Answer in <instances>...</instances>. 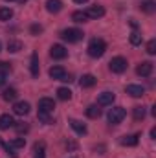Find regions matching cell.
<instances>
[{
    "mask_svg": "<svg viewBox=\"0 0 156 158\" xmlns=\"http://www.w3.org/2000/svg\"><path fill=\"white\" fill-rule=\"evenodd\" d=\"M57 98H59V99H63V101H68V99L72 98V90H70V88H66V86H61V88L57 90Z\"/></svg>",
    "mask_w": 156,
    "mask_h": 158,
    "instance_id": "obj_20",
    "label": "cell"
},
{
    "mask_svg": "<svg viewBox=\"0 0 156 158\" xmlns=\"http://www.w3.org/2000/svg\"><path fill=\"white\" fill-rule=\"evenodd\" d=\"M35 158H44V143H35Z\"/></svg>",
    "mask_w": 156,
    "mask_h": 158,
    "instance_id": "obj_29",
    "label": "cell"
},
{
    "mask_svg": "<svg viewBox=\"0 0 156 158\" xmlns=\"http://www.w3.org/2000/svg\"><path fill=\"white\" fill-rule=\"evenodd\" d=\"M53 109H55V101L53 99H50V98H42L39 99V112H53Z\"/></svg>",
    "mask_w": 156,
    "mask_h": 158,
    "instance_id": "obj_8",
    "label": "cell"
},
{
    "mask_svg": "<svg viewBox=\"0 0 156 158\" xmlns=\"http://www.w3.org/2000/svg\"><path fill=\"white\" fill-rule=\"evenodd\" d=\"M13 112L18 114V116H26V114L30 112V103H28V101H17V103L13 105Z\"/></svg>",
    "mask_w": 156,
    "mask_h": 158,
    "instance_id": "obj_10",
    "label": "cell"
},
{
    "mask_svg": "<svg viewBox=\"0 0 156 158\" xmlns=\"http://www.w3.org/2000/svg\"><path fill=\"white\" fill-rule=\"evenodd\" d=\"M50 55H51L53 59H64V57L68 55V50H66L63 44H53V46L50 48Z\"/></svg>",
    "mask_w": 156,
    "mask_h": 158,
    "instance_id": "obj_6",
    "label": "cell"
},
{
    "mask_svg": "<svg viewBox=\"0 0 156 158\" xmlns=\"http://www.w3.org/2000/svg\"><path fill=\"white\" fill-rule=\"evenodd\" d=\"M86 116L92 118V119L99 118V116H101V109H99L97 105H90V107H86Z\"/></svg>",
    "mask_w": 156,
    "mask_h": 158,
    "instance_id": "obj_19",
    "label": "cell"
},
{
    "mask_svg": "<svg viewBox=\"0 0 156 158\" xmlns=\"http://www.w3.org/2000/svg\"><path fill=\"white\" fill-rule=\"evenodd\" d=\"M74 2H77V4H84V2H88V0H74Z\"/></svg>",
    "mask_w": 156,
    "mask_h": 158,
    "instance_id": "obj_38",
    "label": "cell"
},
{
    "mask_svg": "<svg viewBox=\"0 0 156 158\" xmlns=\"http://www.w3.org/2000/svg\"><path fill=\"white\" fill-rule=\"evenodd\" d=\"M39 119L42 123H46V125H51V123H53V118H51L48 112H39Z\"/></svg>",
    "mask_w": 156,
    "mask_h": 158,
    "instance_id": "obj_27",
    "label": "cell"
},
{
    "mask_svg": "<svg viewBox=\"0 0 156 158\" xmlns=\"http://www.w3.org/2000/svg\"><path fill=\"white\" fill-rule=\"evenodd\" d=\"M127 59H123V57H114L110 63H109V68H110V72H114V74H123L125 70H127Z\"/></svg>",
    "mask_w": 156,
    "mask_h": 158,
    "instance_id": "obj_4",
    "label": "cell"
},
{
    "mask_svg": "<svg viewBox=\"0 0 156 158\" xmlns=\"http://www.w3.org/2000/svg\"><path fill=\"white\" fill-rule=\"evenodd\" d=\"M30 30H31V33H33V35H39L40 31H42V26H39V24H33Z\"/></svg>",
    "mask_w": 156,
    "mask_h": 158,
    "instance_id": "obj_33",
    "label": "cell"
},
{
    "mask_svg": "<svg viewBox=\"0 0 156 158\" xmlns=\"http://www.w3.org/2000/svg\"><path fill=\"white\" fill-rule=\"evenodd\" d=\"M136 74L142 76V77H149V76L153 74V63H151V61H143V63H140L138 68H136Z\"/></svg>",
    "mask_w": 156,
    "mask_h": 158,
    "instance_id": "obj_7",
    "label": "cell"
},
{
    "mask_svg": "<svg viewBox=\"0 0 156 158\" xmlns=\"http://www.w3.org/2000/svg\"><path fill=\"white\" fill-rule=\"evenodd\" d=\"M66 147H68V149H76V147H77V145H76V143H74V142H70V143H66Z\"/></svg>",
    "mask_w": 156,
    "mask_h": 158,
    "instance_id": "obj_36",
    "label": "cell"
},
{
    "mask_svg": "<svg viewBox=\"0 0 156 158\" xmlns=\"http://www.w3.org/2000/svg\"><path fill=\"white\" fill-rule=\"evenodd\" d=\"M46 9L50 13H59L63 9V2L61 0H46Z\"/></svg>",
    "mask_w": 156,
    "mask_h": 158,
    "instance_id": "obj_14",
    "label": "cell"
},
{
    "mask_svg": "<svg viewBox=\"0 0 156 158\" xmlns=\"http://www.w3.org/2000/svg\"><path fill=\"white\" fill-rule=\"evenodd\" d=\"M132 112H134V119H138V121L145 118V109H143V107H134Z\"/></svg>",
    "mask_w": 156,
    "mask_h": 158,
    "instance_id": "obj_26",
    "label": "cell"
},
{
    "mask_svg": "<svg viewBox=\"0 0 156 158\" xmlns=\"http://www.w3.org/2000/svg\"><path fill=\"white\" fill-rule=\"evenodd\" d=\"M70 125H72V129L77 132V134H86V125L83 123V121H79V119H70Z\"/></svg>",
    "mask_w": 156,
    "mask_h": 158,
    "instance_id": "obj_18",
    "label": "cell"
},
{
    "mask_svg": "<svg viewBox=\"0 0 156 158\" xmlns=\"http://www.w3.org/2000/svg\"><path fill=\"white\" fill-rule=\"evenodd\" d=\"M4 83H6V74L0 72V85H4Z\"/></svg>",
    "mask_w": 156,
    "mask_h": 158,
    "instance_id": "obj_35",
    "label": "cell"
},
{
    "mask_svg": "<svg viewBox=\"0 0 156 158\" xmlns=\"http://www.w3.org/2000/svg\"><path fill=\"white\" fill-rule=\"evenodd\" d=\"M96 81H97V79L94 77L92 74H84L83 77L79 79V85H81L83 88H90V86H94V85H96Z\"/></svg>",
    "mask_w": 156,
    "mask_h": 158,
    "instance_id": "obj_16",
    "label": "cell"
},
{
    "mask_svg": "<svg viewBox=\"0 0 156 158\" xmlns=\"http://www.w3.org/2000/svg\"><path fill=\"white\" fill-rule=\"evenodd\" d=\"M0 70L6 74L7 70H11V64H9V63H4V61H0Z\"/></svg>",
    "mask_w": 156,
    "mask_h": 158,
    "instance_id": "obj_34",
    "label": "cell"
},
{
    "mask_svg": "<svg viewBox=\"0 0 156 158\" xmlns=\"http://www.w3.org/2000/svg\"><path fill=\"white\" fill-rule=\"evenodd\" d=\"M50 77L55 79V81H64V83H70L72 81V76L66 74V70L63 66H53L50 68Z\"/></svg>",
    "mask_w": 156,
    "mask_h": 158,
    "instance_id": "obj_2",
    "label": "cell"
},
{
    "mask_svg": "<svg viewBox=\"0 0 156 158\" xmlns=\"http://www.w3.org/2000/svg\"><path fill=\"white\" fill-rule=\"evenodd\" d=\"M147 53H151V55H154L156 53V40H149L147 42Z\"/></svg>",
    "mask_w": 156,
    "mask_h": 158,
    "instance_id": "obj_32",
    "label": "cell"
},
{
    "mask_svg": "<svg viewBox=\"0 0 156 158\" xmlns=\"http://www.w3.org/2000/svg\"><path fill=\"white\" fill-rule=\"evenodd\" d=\"M61 37L64 40H68V42H79L84 35H83V31L77 30V28H68V30H63Z\"/></svg>",
    "mask_w": 156,
    "mask_h": 158,
    "instance_id": "obj_3",
    "label": "cell"
},
{
    "mask_svg": "<svg viewBox=\"0 0 156 158\" xmlns=\"http://www.w3.org/2000/svg\"><path fill=\"white\" fill-rule=\"evenodd\" d=\"M107 52V42L103 39H92L90 44H88V55L90 57H101L103 53Z\"/></svg>",
    "mask_w": 156,
    "mask_h": 158,
    "instance_id": "obj_1",
    "label": "cell"
},
{
    "mask_svg": "<svg viewBox=\"0 0 156 158\" xmlns=\"http://www.w3.org/2000/svg\"><path fill=\"white\" fill-rule=\"evenodd\" d=\"M84 13L88 19H101L105 15V9H103V6H90Z\"/></svg>",
    "mask_w": 156,
    "mask_h": 158,
    "instance_id": "obj_9",
    "label": "cell"
},
{
    "mask_svg": "<svg viewBox=\"0 0 156 158\" xmlns=\"http://www.w3.org/2000/svg\"><path fill=\"white\" fill-rule=\"evenodd\" d=\"M17 96H18V94H17V90H15V88H6V90L2 92V98H4L6 101H15V99H17Z\"/></svg>",
    "mask_w": 156,
    "mask_h": 158,
    "instance_id": "obj_21",
    "label": "cell"
},
{
    "mask_svg": "<svg viewBox=\"0 0 156 158\" xmlns=\"http://www.w3.org/2000/svg\"><path fill=\"white\" fill-rule=\"evenodd\" d=\"M24 145H26V138H15V140L11 142V147H17V149L24 147Z\"/></svg>",
    "mask_w": 156,
    "mask_h": 158,
    "instance_id": "obj_30",
    "label": "cell"
},
{
    "mask_svg": "<svg viewBox=\"0 0 156 158\" xmlns=\"http://www.w3.org/2000/svg\"><path fill=\"white\" fill-rule=\"evenodd\" d=\"M114 99H116V96L112 92H101L97 96V105H112Z\"/></svg>",
    "mask_w": 156,
    "mask_h": 158,
    "instance_id": "obj_11",
    "label": "cell"
},
{
    "mask_svg": "<svg viewBox=\"0 0 156 158\" xmlns=\"http://www.w3.org/2000/svg\"><path fill=\"white\" fill-rule=\"evenodd\" d=\"M30 70H31V76H33V77L39 76V55H37V52L31 53V64H30Z\"/></svg>",
    "mask_w": 156,
    "mask_h": 158,
    "instance_id": "obj_17",
    "label": "cell"
},
{
    "mask_svg": "<svg viewBox=\"0 0 156 158\" xmlns=\"http://www.w3.org/2000/svg\"><path fill=\"white\" fill-rule=\"evenodd\" d=\"M123 118H125V109H123V107H112V109L109 110V121H110L112 125L121 123Z\"/></svg>",
    "mask_w": 156,
    "mask_h": 158,
    "instance_id": "obj_5",
    "label": "cell"
},
{
    "mask_svg": "<svg viewBox=\"0 0 156 158\" xmlns=\"http://www.w3.org/2000/svg\"><path fill=\"white\" fill-rule=\"evenodd\" d=\"M130 42H132L134 46L142 44V33H140V31H132V33H130Z\"/></svg>",
    "mask_w": 156,
    "mask_h": 158,
    "instance_id": "obj_28",
    "label": "cell"
},
{
    "mask_svg": "<svg viewBox=\"0 0 156 158\" xmlns=\"http://www.w3.org/2000/svg\"><path fill=\"white\" fill-rule=\"evenodd\" d=\"M142 11H145V13H154L156 11V4L153 0H145V2H142Z\"/></svg>",
    "mask_w": 156,
    "mask_h": 158,
    "instance_id": "obj_22",
    "label": "cell"
},
{
    "mask_svg": "<svg viewBox=\"0 0 156 158\" xmlns=\"http://www.w3.org/2000/svg\"><path fill=\"white\" fill-rule=\"evenodd\" d=\"M13 17V9L9 7H0V20H9Z\"/></svg>",
    "mask_w": 156,
    "mask_h": 158,
    "instance_id": "obj_24",
    "label": "cell"
},
{
    "mask_svg": "<svg viewBox=\"0 0 156 158\" xmlns=\"http://www.w3.org/2000/svg\"><path fill=\"white\" fill-rule=\"evenodd\" d=\"M13 127L17 129V132H18V134H22V132H28V129H30V127H28L26 123H22V121H20V123H15Z\"/></svg>",
    "mask_w": 156,
    "mask_h": 158,
    "instance_id": "obj_31",
    "label": "cell"
},
{
    "mask_svg": "<svg viewBox=\"0 0 156 158\" xmlns=\"http://www.w3.org/2000/svg\"><path fill=\"white\" fill-rule=\"evenodd\" d=\"M127 94H130L132 98H142L145 94V88L140 86V85H129L127 86Z\"/></svg>",
    "mask_w": 156,
    "mask_h": 158,
    "instance_id": "obj_12",
    "label": "cell"
},
{
    "mask_svg": "<svg viewBox=\"0 0 156 158\" xmlns=\"http://www.w3.org/2000/svg\"><path fill=\"white\" fill-rule=\"evenodd\" d=\"M138 138H140L138 134H129V136H123L119 140V143L125 147H134V145H138Z\"/></svg>",
    "mask_w": 156,
    "mask_h": 158,
    "instance_id": "obj_13",
    "label": "cell"
},
{
    "mask_svg": "<svg viewBox=\"0 0 156 158\" xmlns=\"http://www.w3.org/2000/svg\"><path fill=\"white\" fill-rule=\"evenodd\" d=\"M7 50H9L11 53H17V52L22 50V42H20V40H9V42H7Z\"/></svg>",
    "mask_w": 156,
    "mask_h": 158,
    "instance_id": "obj_23",
    "label": "cell"
},
{
    "mask_svg": "<svg viewBox=\"0 0 156 158\" xmlns=\"http://www.w3.org/2000/svg\"><path fill=\"white\" fill-rule=\"evenodd\" d=\"M151 136H153V140H156V129H151Z\"/></svg>",
    "mask_w": 156,
    "mask_h": 158,
    "instance_id": "obj_37",
    "label": "cell"
},
{
    "mask_svg": "<svg viewBox=\"0 0 156 158\" xmlns=\"http://www.w3.org/2000/svg\"><path fill=\"white\" fill-rule=\"evenodd\" d=\"M72 20H76V22H86V20H88V17H86V13H84V11H76V13L72 15Z\"/></svg>",
    "mask_w": 156,
    "mask_h": 158,
    "instance_id": "obj_25",
    "label": "cell"
},
{
    "mask_svg": "<svg viewBox=\"0 0 156 158\" xmlns=\"http://www.w3.org/2000/svg\"><path fill=\"white\" fill-rule=\"evenodd\" d=\"M0 50H2V44H0Z\"/></svg>",
    "mask_w": 156,
    "mask_h": 158,
    "instance_id": "obj_39",
    "label": "cell"
},
{
    "mask_svg": "<svg viewBox=\"0 0 156 158\" xmlns=\"http://www.w3.org/2000/svg\"><path fill=\"white\" fill-rule=\"evenodd\" d=\"M15 125V119L11 118L9 114H2L0 116V129L2 131H7V129H11Z\"/></svg>",
    "mask_w": 156,
    "mask_h": 158,
    "instance_id": "obj_15",
    "label": "cell"
}]
</instances>
